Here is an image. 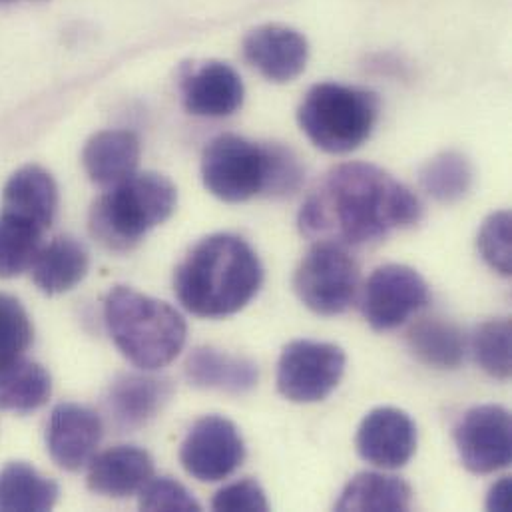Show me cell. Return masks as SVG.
<instances>
[{
  "mask_svg": "<svg viewBox=\"0 0 512 512\" xmlns=\"http://www.w3.org/2000/svg\"><path fill=\"white\" fill-rule=\"evenodd\" d=\"M423 218L421 200L385 170L347 162L333 168L303 202L299 232L313 242L363 246L409 230Z\"/></svg>",
  "mask_w": 512,
  "mask_h": 512,
  "instance_id": "obj_1",
  "label": "cell"
},
{
  "mask_svg": "<svg viewBox=\"0 0 512 512\" xmlns=\"http://www.w3.org/2000/svg\"><path fill=\"white\" fill-rule=\"evenodd\" d=\"M263 283L256 250L232 234L204 238L174 275L180 303L198 317L220 319L242 311Z\"/></svg>",
  "mask_w": 512,
  "mask_h": 512,
  "instance_id": "obj_2",
  "label": "cell"
},
{
  "mask_svg": "<svg viewBox=\"0 0 512 512\" xmlns=\"http://www.w3.org/2000/svg\"><path fill=\"white\" fill-rule=\"evenodd\" d=\"M206 190L222 202L242 204L256 196H289L303 182L297 156L281 144H256L236 134L214 138L202 156Z\"/></svg>",
  "mask_w": 512,
  "mask_h": 512,
  "instance_id": "obj_3",
  "label": "cell"
},
{
  "mask_svg": "<svg viewBox=\"0 0 512 512\" xmlns=\"http://www.w3.org/2000/svg\"><path fill=\"white\" fill-rule=\"evenodd\" d=\"M104 319L122 355L144 371L170 365L186 345V319L166 301L118 285L104 299Z\"/></svg>",
  "mask_w": 512,
  "mask_h": 512,
  "instance_id": "obj_4",
  "label": "cell"
},
{
  "mask_svg": "<svg viewBox=\"0 0 512 512\" xmlns=\"http://www.w3.org/2000/svg\"><path fill=\"white\" fill-rule=\"evenodd\" d=\"M176 204L178 190L166 176L136 172L92 204L88 228L106 250L130 252L174 214Z\"/></svg>",
  "mask_w": 512,
  "mask_h": 512,
  "instance_id": "obj_5",
  "label": "cell"
},
{
  "mask_svg": "<svg viewBox=\"0 0 512 512\" xmlns=\"http://www.w3.org/2000/svg\"><path fill=\"white\" fill-rule=\"evenodd\" d=\"M377 118L375 92L337 82L315 84L297 108L301 132L327 154H349L363 146Z\"/></svg>",
  "mask_w": 512,
  "mask_h": 512,
  "instance_id": "obj_6",
  "label": "cell"
},
{
  "mask_svg": "<svg viewBox=\"0 0 512 512\" xmlns=\"http://www.w3.org/2000/svg\"><path fill=\"white\" fill-rule=\"evenodd\" d=\"M359 265L347 248L331 242H315L293 275L299 301L317 315L345 313L355 301Z\"/></svg>",
  "mask_w": 512,
  "mask_h": 512,
  "instance_id": "obj_7",
  "label": "cell"
},
{
  "mask_svg": "<svg viewBox=\"0 0 512 512\" xmlns=\"http://www.w3.org/2000/svg\"><path fill=\"white\" fill-rule=\"evenodd\" d=\"M345 365L347 357L339 345L291 341L279 355L277 389L291 403H319L337 389Z\"/></svg>",
  "mask_w": 512,
  "mask_h": 512,
  "instance_id": "obj_8",
  "label": "cell"
},
{
  "mask_svg": "<svg viewBox=\"0 0 512 512\" xmlns=\"http://www.w3.org/2000/svg\"><path fill=\"white\" fill-rule=\"evenodd\" d=\"M431 299L423 275L401 263L377 267L365 283L361 309L375 331H389L403 325Z\"/></svg>",
  "mask_w": 512,
  "mask_h": 512,
  "instance_id": "obj_9",
  "label": "cell"
},
{
  "mask_svg": "<svg viewBox=\"0 0 512 512\" xmlns=\"http://www.w3.org/2000/svg\"><path fill=\"white\" fill-rule=\"evenodd\" d=\"M455 445L463 467L475 475H493L512 461L511 413L501 405L469 409L455 427Z\"/></svg>",
  "mask_w": 512,
  "mask_h": 512,
  "instance_id": "obj_10",
  "label": "cell"
},
{
  "mask_svg": "<svg viewBox=\"0 0 512 512\" xmlns=\"http://www.w3.org/2000/svg\"><path fill=\"white\" fill-rule=\"evenodd\" d=\"M244 459L246 443L240 429L220 415H208L196 421L180 451L186 473L202 483L228 479L240 469Z\"/></svg>",
  "mask_w": 512,
  "mask_h": 512,
  "instance_id": "obj_11",
  "label": "cell"
},
{
  "mask_svg": "<svg viewBox=\"0 0 512 512\" xmlns=\"http://www.w3.org/2000/svg\"><path fill=\"white\" fill-rule=\"evenodd\" d=\"M363 461L379 469H401L417 451L413 419L395 407H377L365 415L355 437Z\"/></svg>",
  "mask_w": 512,
  "mask_h": 512,
  "instance_id": "obj_12",
  "label": "cell"
},
{
  "mask_svg": "<svg viewBox=\"0 0 512 512\" xmlns=\"http://www.w3.org/2000/svg\"><path fill=\"white\" fill-rule=\"evenodd\" d=\"M104 435L98 413L76 403H60L46 425V447L64 471H80L94 457Z\"/></svg>",
  "mask_w": 512,
  "mask_h": 512,
  "instance_id": "obj_13",
  "label": "cell"
},
{
  "mask_svg": "<svg viewBox=\"0 0 512 512\" xmlns=\"http://www.w3.org/2000/svg\"><path fill=\"white\" fill-rule=\"evenodd\" d=\"M244 56L269 82L287 84L305 70L309 44L295 28L263 24L244 38Z\"/></svg>",
  "mask_w": 512,
  "mask_h": 512,
  "instance_id": "obj_14",
  "label": "cell"
},
{
  "mask_svg": "<svg viewBox=\"0 0 512 512\" xmlns=\"http://www.w3.org/2000/svg\"><path fill=\"white\" fill-rule=\"evenodd\" d=\"M174 385L166 377L122 375L104 399L108 419L120 433L136 431L148 425L172 399Z\"/></svg>",
  "mask_w": 512,
  "mask_h": 512,
  "instance_id": "obj_15",
  "label": "cell"
},
{
  "mask_svg": "<svg viewBox=\"0 0 512 512\" xmlns=\"http://www.w3.org/2000/svg\"><path fill=\"white\" fill-rule=\"evenodd\" d=\"M246 98L240 74L226 62L210 60L194 68L182 82V100L190 114L226 118L236 114Z\"/></svg>",
  "mask_w": 512,
  "mask_h": 512,
  "instance_id": "obj_16",
  "label": "cell"
},
{
  "mask_svg": "<svg viewBox=\"0 0 512 512\" xmlns=\"http://www.w3.org/2000/svg\"><path fill=\"white\" fill-rule=\"evenodd\" d=\"M154 477V461L148 451L134 445H118L88 463V489L110 499H126L144 489Z\"/></svg>",
  "mask_w": 512,
  "mask_h": 512,
  "instance_id": "obj_17",
  "label": "cell"
},
{
  "mask_svg": "<svg viewBox=\"0 0 512 512\" xmlns=\"http://www.w3.org/2000/svg\"><path fill=\"white\" fill-rule=\"evenodd\" d=\"M140 152V140L134 132L102 130L86 142L82 164L94 184L112 188L136 174Z\"/></svg>",
  "mask_w": 512,
  "mask_h": 512,
  "instance_id": "obj_18",
  "label": "cell"
},
{
  "mask_svg": "<svg viewBox=\"0 0 512 512\" xmlns=\"http://www.w3.org/2000/svg\"><path fill=\"white\" fill-rule=\"evenodd\" d=\"M186 377L192 385L202 389L244 395L256 387L259 369L252 359L214 347H198L186 361Z\"/></svg>",
  "mask_w": 512,
  "mask_h": 512,
  "instance_id": "obj_19",
  "label": "cell"
},
{
  "mask_svg": "<svg viewBox=\"0 0 512 512\" xmlns=\"http://www.w3.org/2000/svg\"><path fill=\"white\" fill-rule=\"evenodd\" d=\"M90 256L84 244L70 236H58L42 246L30 265L34 285L46 295L74 289L88 273Z\"/></svg>",
  "mask_w": 512,
  "mask_h": 512,
  "instance_id": "obj_20",
  "label": "cell"
},
{
  "mask_svg": "<svg viewBox=\"0 0 512 512\" xmlns=\"http://www.w3.org/2000/svg\"><path fill=\"white\" fill-rule=\"evenodd\" d=\"M2 210L28 218L48 230L58 212V186L40 166H24L10 176L2 192Z\"/></svg>",
  "mask_w": 512,
  "mask_h": 512,
  "instance_id": "obj_21",
  "label": "cell"
},
{
  "mask_svg": "<svg viewBox=\"0 0 512 512\" xmlns=\"http://www.w3.org/2000/svg\"><path fill=\"white\" fill-rule=\"evenodd\" d=\"M413 355L435 369H457L467 355L465 331L447 317H423L407 333Z\"/></svg>",
  "mask_w": 512,
  "mask_h": 512,
  "instance_id": "obj_22",
  "label": "cell"
},
{
  "mask_svg": "<svg viewBox=\"0 0 512 512\" xmlns=\"http://www.w3.org/2000/svg\"><path fill=\"white\" fill-rule=\"evenodd\" d=\"M413 503L411 487L391 475L359 473L343 489L335 511L403 512Z\"/></svg>",
  "mask_w": 512,
  "mask_h": 512,
  "instance_id": "obj_23",
  "label": "cell"
},
{
  "mask_svg": "<svg viewBox=\"0 0 512 512\" xmlns=\"http://www.w3.org/2000/svg\"><path fill=\"white\" fill-rule=\"evenodd\" d=\"M58 501V485L26 463H10L0 471V511H50Z\"/></svg>",
  "mask_w": 512,
  "mask_h": 512,
  "instance_id": "obj_24",
  "label": "cell"
},
{
  "mask_svg": "<svg viewBox=\"0 0 512 512\" xmlns=\"http://www.w3.org/2000/svg\"><path fill=\"white\" fill-rule=\"evenodd\" d=\"M52 393L48 371L36 361L20 357L0 369V409L12 413H32L44 407Z\"/></svg>",
  "mask_w": 512,
  "mask_h": 512,
  "instance_id": "obj_25",
  "label": "cell"
},
{
  "mask_svg": "<svg viewBox=\"0 0 512 512\" xmlns=\"http://www.w3.org/2000/svg\"><path fill=\"white\" fill-rule=\"evenodd\" d=\"M419 182L435 202L457 204L473 190L475 168L465 154L449 150L423 164Z\"/></svg>",
  "mask_w": 512,
  "mask_h": 512,
  "instance_id": "obj_26",
  "label": "cell"
},
{
  "mask_svg": "<svg viewBox=\"0 0 512 512\" xmlns=\"http://www.w3.org/2000/svg\"><path fill=\"white\" fill-rule=\"evenodd\" d=\"M44 228L18 214L0 212V279L16 277L30 269L42 248Z\"/></svg>",
  "mask_w": 512,
  "mask_h": 512,
  "instance_id": "obj_27",
  "label": "cell"
},
{
  "mask_svg": "<svg viewBox=\"0 0 512 512\" xmlns=\"http://www.w3.org/2000/svg\"><path fill=\"white\" fill-rule=\"evenodd\" d=\"M511 321L489 319L481 323L473 335L471 347L479 367L493 379H511Z\"/></svg>",
  "mask_w": 512,
  "mask_h": 512,
  "instance_id": "obj_28",
  "label": "cell"
},
{
  "mask_svg": "<svg viewBox=\"0 0 512 512\" xmlns=\"http://www.w3.org/2000/svg\"><path fill=\"white\" fill-rule=\"evenodd\" d=\"M32 337L34 329L22 303L0 293V369L24 357Z\"/></svg>",
  "mask_w": 512,
  "mask_h": 512,
  "instance_id": "obj_29",
  "label": "cell"
},
{
  "mask_svg": "<svg viewBox=\"0 0 512 512\" xmlns=\"http://www.w3.org/2000/svg\"><path fill=\"white\" fill-rule=\"evenodd\" d=\"M479 254L491 269L509 277L512 273V220L507 210L491 214L477 236Z\"/></svg>",
  "mask_w": 512,
  "mask_h": 512,
  "instance_id": "obj_30",
  "label": "cell"
},
{
  "mask_svg": "<svg viewBox=\"0 0 512 512\" xmlns=\"http://www.w3.org/2000/svg\"><path fill=\"white\" fill-rule=\"evenodd\" d=\"M140 509L142 511H202L200 503L190 495V491L170 479V477H152L140 491Z\"/></svg>",
  "mask_w": 512,
  "mask_h": 512,
  "instance_id": "obj_31",
  "label": "cell"
},
{
  "mask_svg": "<svg viewBox=\"0 0 512 512\" xmlns=\"http://www.w3.org/2000/svg\"><path fill=\"white\" fill-rule=\"evenodd\" d=\"M214 511H267L269 503L261 489V485L254 479L236 481L222 491L212 501Z\"/></svg>",
  "mask_w": 512,
  "mask_h": 512,
  "instance_id": "obj_32",
  "label": "cell"
},
{
  "mask_svg": "<svg viewBox=\"0 0 512 512\" xmlns=\"http://www.w3.org/2000/svg\"><path fill=\"white\" fill-rule=\"evenodd\" d=\"M511 481L509 479H503L499 481L493 489H491V495H489V501H487V507L489 511H507L509 509V503H511Z\"/></svg>",
  "mask_w": 512,
  "mask_h": 512,
  "instance_id": "obj_33",
  "label": "cell"
},
{
  "mask_svg": "<svg viewBox=\"0 0 512 512\" xmlns=\"http://www.w3.org/2000/svg\"><path fill=\"white\" fill-rule=\"evenodd\" d=\"M10 2H16V0H0V4H10Z\"/></svg>",
  "mask_w": 512,
  "mask_h": 512,
  "instance_id": "obj_34",
  "label": "cell"
}]
</instances>
